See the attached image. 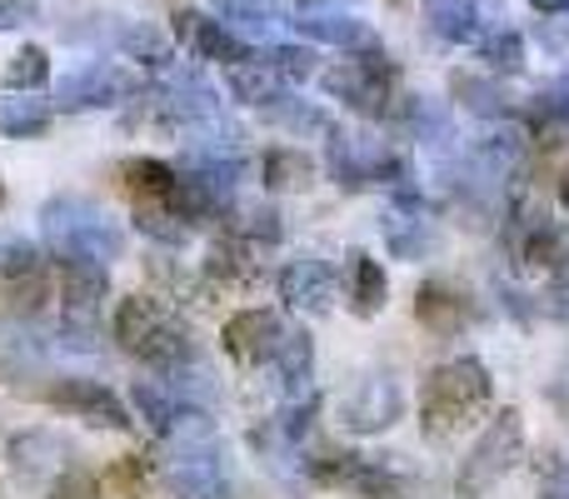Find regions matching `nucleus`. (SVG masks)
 <instances>
[{"mask_svg": "<svg viewBox=\"0 0 569 499\" xmlns=\"http://www.w3.org/2000/svg\"><path fill=\"white\" fill-rule=\"evenodd\" d=\"M495 405V380L485 370V360L460 355V360H445L440 370H430L420 390V430L425 440H455L465 435L485 410Z\"/></svg>", "mask_w": 569, "mask_h": 499, "instance_id": "nucleus-1", "label": "nucleus"}, {"mask_svg": "<svg viewBox=\"0 0 569 499\" xmlns=\"http://www.w3.org/2000/svg\"><path fill=\"white\" fill-rule=\"evenodd\" d=\"M110 335H116V345L130 360L150 365L156 375H170V370H180V365L200 360L190 325L180 320L176 310H166L160 300H150V295H126V300L116 305Z\"/></svg>", "mask_w": 569, "mask_h": 499, "instance_id": "nucleus-2", "label": "nucleus"}, {"mask_svg": "<svg viewBox=\"0 0 569 499\" xmlns=\"http://www.w3.org/2000/svg\"><path fill=\"white\" fill-rule=\"evenodd\" d=\"M170 499H230L226 465H220V435L206 410H196L186 425L166 435V460H160Z\"/></svg>", "mask_w": 569, "mask_h": 499, "instance_id": "nucleus-3", "label": "nucleus"}, {"mask_svg": "<svg viewBox=\"0 0 569 499\" xmlns=\"http://www.w3.org/2000/svg\"><path fill=\"white\" fill-rule=\"evenodd\" d=\"M10 470L26 490L46 499H96V480L56 430H26L10 440Z\"/></svg>", "mask_w": 569, "mask_h": 499, "instance_id": "nucleus-4", "label": "nucleus"}, {"mask_svg": "<svg viewBox=\"0 0 569 499\" xmlns=\"http://www.w3.org/2000/svg\"><path fill=\"white\" fill-rule=\"evenodd\" d=\"M320 86L330 100H340L345 110L365 120H390L400 106V66L385 56V46L350 50L330 70H320Z\"/></svg>", "mask_w": 569, "mask_h": 499, "instance_id": "nucleus-5", "label": "nucleus"}, {"mask_svg": "<svg viewBox=\"0 0 569 499\" xmlns=\"http://www.w3.org/2000/svg\"><path fill=\"white\" fill-rule=\"evenodd\" d=\"M40 236L50 255H96V260H120L126 255V230L86 196H56L40 206Z\"/></svg>", "mask_w": 569, "mask_h": 499, "instance_id": "nucleus-6", "label": "nucleus"}, {"mask_svg": "<svg viewBox=\"0 0 569 499\" xmlns=\"http://www.w3.org/2000/svg\"><path fill=\"white\" fill-rule=\"evenodd\" d=\"M330 146H325V170L340 190H365V186H385L400 190L415 186V166L390 146V140L375 136H345V130H330Z\"/></svg>", "mask_w": 569, "mask_h": 499, "instance_id": "nucleus-7", "label": "nucleus"}, {"mask_svg": "<svg viewBox=\"0 0 569 499\" xmlns=\"http://www.w3.org/2000/svg\"><path fill=\"white\" fill-rule=\"evenodd\" d=\"M520 460H525V415L510 405V410L495 415V420L480 430V440L470 445L460 475H455V495L460 499H485Z\"/></svg>", "mask_w": 569, "mask_h": 499, "instance_id": "nucleus-8", "label": "nucleus"}, {"mask_svg": "<svg viewBox=\"0 0 569 499\" xmlns=\"http://www.w3.org/2000/svg\"><path fill=\"white\" fill-rule=\"evenodd\" d=\"M305 475L315 485H330V490H350L365 499H400L405 475L390 460H375V455H350V450H310L305 455Z\"/></svg>", "mask_w": 569, "mask_h": 499, "instance_id": "nucleus-9", "label": "nucleus"}, {"mask_svg": "<svg viewBox=\"0 0 569 499\" xmlns=\"http://www.w3.org/2000/svg\"><path fill=\"white\" fill-rule=\"evenodd\" d=\"M46 405L50 410H60V415H70V420L96 425V430H120V435L136 430L126 400H120L106 380H90V375H60V380H50L46 385Z\"/></svg>", "mask_w": 569, "mask_h": 499, "instance_id": "nucleus-10", "label": "nucleus"}, {"mask_svg": "<svg viewBox=\"0 0 569 499\" xmlns=\"http://www.w3.org/2000/svg\"><path fill=\"white\" fill-rule=\"evenodd\" d=\"M400 415H405V390H400V380L385 370L360 375V380L340 395V405H335V420L350 435H380V430H390Z\"/></svg>", "mask_w": 569, "mask_h": 499, "instance_id": "nucleus-11", "label": "nucleus"}, {"mask_svg": "<svg viewBox=\"0 0 569 499\" xmlns=\"http://www.w3.org/2000/svg\"><path fill=\"white\" fill-rule=\"evenodd\" d=\"M0 300L20 315H36L50 300V260L30 240L0 246Z\"/></svg>", "mask_w": 569, "mask_h": 499, "instance_id": "nucleus-12", "label": "nucleus"}, {"mask_svg": "<svg viewBox=\"0 0 569 499\" xmlns=\"http://www.w3.org/2000/svg\"><path fill=\"white\" fill-rule=\"evenodd\" d=\"M276 290L290 310L300 315H330L335 295H340V270H335L325 255H295V260L280 265Z\"/></svg>", "mask_w": 569, "mask_h": 499, "instance_id": "nucleus-13", "label": "nucleus"}, {"mask_svg": "<svg viewBox=\"0 0 569 499\" xmlns=\"http://www.w3.org/2000/svg\"><path fill=\"white\" fill-rule=\"evenodd\" d=\"M136 96L130 70L110 66V60H90V66L70 70L56 86V106L60 110H106V106H126Z\"/></svg>", "mask_w": 569, "mask_h": 499, "instance_id": "nucleus-14", "label": "nucleus"}, {"mask_svg": "<svg viewBox=\"0 0 569 499\" xmlns=\"http://www.w3.org/2000/svg\"><path fill=\"white\" fill-rule=\"evenodd\" d=\"M176 40L190 50L196 60H210V66H240L246 56H256L250 50V40L240 36V30H230L220 16H206V10H176Z\"/></svg>", "mask_w": 569, "mask_h": 499, "instance_id": "nucleus-15", "label": "nucleus"}, {"mask_svg": "<svg viewBox=\"0 0 569 499\" xmlns=\"http://www.w3.org/2000/svg\"><path fill=\"white\" fill-rule=\"evenodd\" d=\"M284 330H290V325L280 320V310H260V305H250V310L230 315L220 340H226V355L236 365H250V370H260V365L276 360Z\"/></svg>", "mask_w": 569, "mask_h": 499, "instance_id": "nucleus-16", "label": "nucleus"}, {"mask_svg": "<svg viewBox=\"0 0 569 499\" xmlns=\"http://www.w3.org/2000/svg\"><path fill=\"white\" fill-rule=\"evenodd\" d=\"M295 30H300L310 46H335V50H345V56H350V50L380 46V36H375L355 10H300Z\"/></svg>", "mask_w": 569, "mask_h": 499, "instance_id": "nucleus-17", "label": "nucleus"}, {"mask_svg": "<svg viewBox=\"0 0 569 499\" xmlns=\"http://www.w3.org/2000/svg\"><path fill=\"white\" fill-rule=\"evenodd\" d=\"M425 16H430L435 36L450 40V46H480V40L500 26V16H495L485 0H430Z\"/></svg>", "mask_w": 569, "mask_h": 499, "instance_id": "nucleus-18", "label": "nucleus"}, {"mask_svg": "<svg viewBox=\"0 0 569 499\" xmlns=\"http://www.w3.org/2000/svg\"><path fill=\"white\" fill-rule=\"evenodd\" d=\"M226 86H230V96L240 100V106H250V110H260V116H270V110L280 106L284 96H290V80H280V70L270 66L266 56H246L240 66H230L226 70Z\"/></svg>", "mask_w": 569, "mask_h": 499, "instance_id": "nucleus-19", "label": "nucleus"}, {"mask_svg": "<svg viewBox=\"0 0 569 499\" xmlns=\"http://www.w3.org/2000/svg\"><path fill=\"white\" fill-rule=\"evenodd\" d=\"M415 320L425 325L430 335H460L465 325L475 320V310H470V295L465 290H455L450 280H425L420 290H415Z\"/></svg>", "mask_w": 569, "mask_h": 499, "instance_id": "nucleus-20", "label": "nucleus"}, {"mask_svg": "<svg viewBox=\"0 0 569 499\" xmlns=\"http://www.w3.org/2000/svg\"><path fill=\"white\" fill-rule=\"evenodd\" d=\"M270 370H276V385L284 400H305V395H315V340L310 330H300V325H290L276 350V360H270Z\"/></svg>", "mask_w": 569, "mask_h": 499, "instance_id": "nucleus-21", "label": "nucleus"}, {"mask_svg": "<svg viewBox=\"0 0 569 499\" xmlns=\"http://www.w3.org/2000/svg\"><path fill=\"white\" fill-rule=\"evenodd\" d=\"M120 186L136 206H176V190H180V170L170 160L156 156H130L120 166Z\"/></svg>", "mask_w": 569, "mask_h": 499, "instance_id": "nucleus-22", "label": "nucleus"}, {"mask_svg": "<svg viewBox=\"0 0 569 499\" xmlns=\"http://www.w3.org/2000/svg\"><path fill=\"white\" fill-rule=\"evenodd\" d=\"M130 405L140 410V420L150 425V430L166 440L176 425H186L196 410H206V405H190L180 390H170L166 380H136V390H130Z\"/></svg>", "mask_w": 569, "mask_h": 499, "instance_id": "nucleus-23", "label": "nucleus"}, {"mask_svg": "<svg viewBox=\"0 0 569 499\" xmlns=\"http://www.w3.org/2000/svg\"><path fill=\"white\" fill-rule=\"evenodd\" d=\"M50 120H56V106L40 100V90H6L0 96V136L36 140L50 130Z\"/></svg>", "mask_w": 569, "mask_h": 499, "instance_id": "nucleus-24", "label": "nucleus"}, {"mask_svg": "<svg viewBox=\"0 0 569 499\" xmlns=\"http://www.w3.org/2000/svg\"><path fill=\"white\" fill-rule=\"evenodd\" d=\"M380 236H385V246H390L395 260H420L435 240L430 220H425V206H395V200L380 220Z\"/></svg>", "mask_w": 569, "mask_h": 499, "instance_id": "nucleus-25", "label": "nucleus"}, {"mask_svg": "<svg viewBox=\"0 0 569 499\" xmlns=\"http://www.w3.org/2000/svg\"><path fill=\"white\" fill-rule=\"evenodd\" d=\"M206 275L216 285H226V290H246V285H256L260 280L256 246H246V240H236V236H220L216 246L206 250Z\"/></svg>", "mask_w": 569, "mask_h": 499, "instance_id": "nucleus-26", "label": "nucleus"}, {"mask_svg": "<svg viewBox=\"0 0 569 499\" xmlns=\"http://www.w3.org/2000/svg\"><path fill=\"white\" fill-rule=\"evenodd\" d=\"M345 300L360 320H375L390 300V280H385V265L370 255H350V270H345Z\"/></svg>", "mask_w": 569, "mask_h": 499, "instance_id": "nucleus-27", "label": "nucleus"}, {"mask_svg": "<svg viewBox=\"0 0 569 499\" xmlns=\"http://www.w3.org/2000/svg\"><path fill=\"white\" fill-rule=\"evenodd\" d=\"M226 236L246 240V246H280L284 226H280V210L276 206H260V200H236V206L226 210Z\"/></svg>", "mask_w": 569, "mask_h": 499, "instance_id": "nucleus-28", "label": "nucleus"}, {"mask_svg": "<svg viewBox=\"0 0 569 499\" xmlns=\"http://www.w3.org/2000/svg\"><path fill=\"white\" fill-rule=\"evenodd\" d=\"M450 90H455V100H460L470 116H480V120H505V116H510V96H505V86L495 76H470V70H455Z\"/></svg>", "mask_w": 569, "mask_h": 499, "instance_id": "nucleus-29", "label": "nucleus"}, {"mask_svg": "<svg viewBox=\"0 0 569 499\" xmlns=\"http://www.w3.org/2000/svg\"><path fill=\"white\" fill-rule=\"evenodd\" d=\"M216 16L226 20L230 30H240L246 40H266V46L280 36V26H284V16L270 10L266 0H216Z\"/></svg>", "mask_w": 569, "mask_h": 499, "instance_id": "nucleus-30", "label": "nucleus"}, {"mask_svg": "<svg viewBox=\"0 0 569 499\" xmlns=\"http://www.w3.org/2000/svg\"><path fill=\"white\" fill-rule=\"evenodd\" d=\"M260 180L266 190H305L315 180V160L295 146H270L260 156Z\"/></svg>", "mask_w": 569, "mask_h": 499, "instance_id": "nucleus-31", "label": "nucleus"}, {"mask_svg": "<svg viewBox=\"0 0 569 499\" xmlns=\"http://www.w3.org/2000/svg\"><path fill=\"white\" fill-rule=\"evenodd\" d=\"M136 230L150 236L156 246H170V250H180L190 236H196V226H190L176 206H136Z\"/></svg>", "mask_w": 569, "mask_h": 499, "instance_id": "nucleus-32", "label": "nucleus"}, {"mask_svg": "<svg viewBox=\"0 0 569 499\" xmlns=\"http://www.w3.org/2000/svg\"><path fill=\"white\" fill-rule=\"evenodd\" d=\"M475 50H480V60L495 70V76H520L525 70V36L515 26H505V20Z\"/></svg>", "mask_w": 569, "mask_h": 499, "instance_id": "nucleus-33", "label": "nucleus"}, {"mask_svg": "<svg viewBox=\"0 0 569 499\" xmlns=\"http://www.w3.org/2000/svg\"><path fill=\"white\" fill-rule=\"evenodd\" d=\"M116 40H120V50H126L136 66H150V70H170V66H176V56H170V40L160 36L156 26H120Z\"/></svg>", "mask_w": 569, "mask_h": 499, "instance_id": "nucleus-34", "label": "nucleus"}, {"mask_svg": "<svg viewBox=\"0 0 569 499\" xmlns=\"http://www.w3.org/2000/svg\"><path fill=\"white\" fill-rule=\"evenodd\" d=\"M260 56H266L270 66L280 70V80H290V86L320 80V56H315V46H290V40H270V46H260Z\"/></svg>", "mask_w": 569, "mask_h": 499, "instance_id": "nucleus-35", "label": "nucleus"}, {"mask_svg": "<svg viewBox=\"0 0 569 499\" xmlns=\"http://www.w3.org/2000/svg\"><path fill=\"white\" fill-rule=\"evenodd\" d=\"M6 86L10 90H46L50 86V56L40 46H20L6 66Z\"/></svg>", "mask_w": 569, "mask_h": 499, "instance_id": "nucleus-36", "label": "nucleus"}, {"mask_svg": "<svg viewBox=\"0 0 569 499\" xmlns=\"http://www.w3.org/2000/svg\"><path fill=\"white\" fill-rule=\"evenodd\" d=\"M535 499H569V460H550L540 475V495Z\"/></svg>", "mask_w": 569, "mask_h": 499, "instance_id": "nucleus-37", "label": "nucleus"}, {"mask_svg": "<svg viewBox=\"0 0 569 499\" xmlns=\"http://www.w3.org/2000/svg\"><path fill=\"white\" fill-rule=\"evenodd\" d=\"M550 400H555V410L569 420V360L560 365V375H555V385H550Z\"/></svg>", "mask_w": 569, "mask_h": 499, "instance_id": "nucleus-38", "label": "nucleus"}, {"mask_svg": "<svg viewBox=\"0 0 569 499\" xmlns=\"http://www.w3.org/2000/svg\"><path fill=\"white\" fill-rule=\"evenodd\" d=\"M26 16H30V6H20V0H0V30L20 26Z\"/></svg>", "mask_w": 569, "mask_h": 499, "instance_id": "nucleus-39", "label": "nucleus"}, {"mask_svg": "<svg viewBox=\"0 0 569 499\" xmlns=\"http://www.w3.org/2000/svg\"><path fill=\"white\" fill-rule=\"evenodd\" d=\"M540 16H569V0H530Z\"/></svg>", "mask_w": 569, "mask_h": 499, "instance_id": "nucleus-40", "label": "nucleus"}, {"mask_svg": "<svg viewBox=\"0 0 569 499\" xmlns=\"http://www.w3.org/2000/svg\"><path fill=\"white\" fill-rule=\"evenodd\" d=\"M300 10H345V0H300Z\"/></svg>", "mask_w": 569, "mask_h": 499, "instance_id": "nucleus-41", "label": "nucleus"}, {"mask_svg": "<svg viewBox=\"0 0 569 499\" xmlns=\"http://www.w3.org/2000/svg\"><path fill=\"white\" fill-rule=\"evenodd\" d=\"M560 206L569 210V180H560Z\"/></svg>", "mask_w": 569, "mask_h": 499, "instance_id": "nucleus-42", "label": "nucleus"}, {"mask_svg": "<svg viewBox=\"0 0 569 499\" xmlns=\"http://www.w3.org/2000/svg\"><path fill=\"white\" fill-rule=\"evenodd\" d=\"M0 210H6V180H0Z\"/></svg>", "mask_w": 569, "mask_h": 499, "instance_id": "nucleus-43", "label": "nucleus"}]
</instances>
